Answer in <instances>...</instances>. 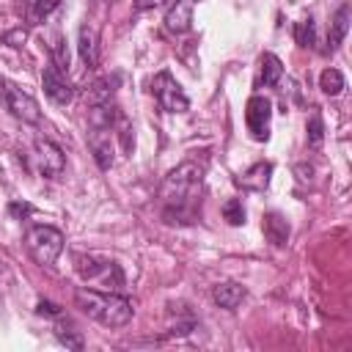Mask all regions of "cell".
<instances>
[{"mask_svg":"<svg viewBox=\"0 0 352 352\" xmlns=\"http://www.w3.org/2000/svg\"><path fill=\"white\" fill-rule=\"evenodd\" d=\"M201 187H204V168L195 162H182L173 168L162 187H160V201H162V217L168 223H192L201 201Z\"/></svg>","mask_w":352,"mask_h":352,"instance_id":"6da1fadb","label":"cell"},{"mask_svg":"<svg viewBox=\"0 0 352 352\" xmlns=\"http://www.w3.org/2000/svg\"><path fill=\"white\" fill-rule=\"evenodd\" d=\"M74 305L94 322L104 324V327H124L132 322V300H126L124 294L116 292H99V289H88L80 286L74 289Z\"/></svg>","mask_w":352,"mask_h":352,"instance_id":"7a4b0ae2","label":"cell"},{"mask_svg":"<svg viewBox=\"0 0 352 352\" xmlns=\"http://www.w3.org/2000/svg\"><path fill=\"white\" fill-rule=\"evenodd\" d=\"M25 248L30 253V258L41 267H52L55 258L60 256L63 250V234L55 228V226H47V223H38V226H30L28 234H25Z\"/></svg>","mask_w":352,"mask_h":352,"instance_id":"3957f363","label":"cell"},{"mask_svg":"<svg viewBox=\"0 0 352 352\" xmlns=\"http://www.w3.org/2000/svg\"><path fill=\"white\" fill-rule=\"evenodd\" d=\"M77 272L85 278V280H94V283H102L107 289H121L124 286V272L116 261L110 258H102V256H94V253H80L77 258Z\"/></svg>","mask_w":352,"mask_h":352,"instance_id":"277c9868","label":"cell"},{"mask_svg":"<svg viewBox=\"0 0 352 352\" xmlns=\"http://www.w3.org/2000/svg\"><path fill=\"white\" fill-rule=\"evenodd\" d=\"M151 94H154V99L160 102V107L168 110V113H184V110L190 107V99H187L184 88L173 80L170 72H160V74L151 80Z\"/></svg>","mask_w":352,"mask_h":352,"instance_id":"5b68a950","label":"cell"},{"mask_svg":"<svg viewBox=\"0 0 352 352\" xmlns=\"http://www.w3.org/2000/svg\"><path fill=\"white\" fill-rule=\"evenodd\" d=\"M270 118H272V104L267 96H250L245 104V124L253 140H267L270 138Z\"/></svg>","mask_w":352,"mask_h":352,"instance_id":"8992f818","label":"cell"},{"mask_svg":"<svg viewBox=\"0 0 352 352\" xmlns=\"http://www.w3.org/2000/svg\"><path fill=\"white\" fill-rule=\"evenodd\" d=\"M41 85H44V94L55 102V104H69L74 99V88L66 77V69H60L55 60L44 66L41 72Z\"/></svg>","mask_w":352,"mask_h":352,"instance_id":"52a82bcc","label":"cell"},{"mask_svg":"<svg viewBox=\"0 0 352 352\" xmlns=\"http://www.w3.org/2000/svg\"><path fill=\"white\" fill-rule=\"evenodd\" d=\"M6 107H8L16 118H22L25 124H36V121L41 118L38 102H36L30 94H25L22 88H16L14 82H8V80H6Z\"/></svg>","mask_w":352,"mask_h":352,"instance_id":"ba28073f","label":"cell"},{"mask_svg":"<svg viewBox=\"0 0 352 352\" xmlns=\"http://www.w3.org/2000/svg\"><path fill=\"white\" fill-rule=\"evenodd\" d=\"M36 165H38V173L41 176L58 179L63 173V168H66V157H63L60 146H55L47 138H38L36 140Z\"/></svg>","mask_w":352,"mask_h":352,"instance_id":"9c48e42d","label":"cell"},{"mask_svg":"<svg viewBox=\"0 0 352 352\" xmlns=\"http://www.w3.org/2000/svg\"><path fill=\"white\" fill-rule=\"evenodd\" d=\"M88 148L102 170L113 168V129H99L88 126Z\"/></svg>","mask_w":352,"mask_h":352,"instance_id":"30bf717a","label":"cell"},{"mask_svg":"<svg viewBox=\"0 0 352 352\" xmlns=\"http://www.w3.org/2000/svg\"><path fill=\"white\" fill-rule=\"evenodd\" d=\"M192 11H195V0H176L165 14V30L187 33L192 28Z\"/></svg>","mask_w":352,"mask_h":352,"instance_id":"8fae6325","label":"cell"},{"mask_svg":"<svg viewBox=\"0 0 352 352\" xmlns=\"http://www.w3.org/2000/svg\"><path fill=\"white\" fill-rule=\"evenodd\" d=\"M270 176H272V165H270V162H256L250 170H245V173L236 179V184H239V187H245V190L261 192V190H267Z\"/></svg>","mask_w":352,"mask_h":352,"instance_id":"7c38bea8","label":"cell"},{"mask_svg":"<svg viewBox=\"0 0 352 352\" xmlns=\"http://www.w3.org/2000/svg\"><path fill=\"white\" fill-rule=\"evenodd\" d=\"M264 236L275 248H283L286 239H289V220L280 212H267L264 214Z\"/></svg>","mask_w":352,"mask_h":352,"instance_id":"4fadbf2b","label":"cell"},{"mask_svg":"<svg viewBox=\"0 0 352 352\" xmlns=\"http://www.w3.org/2000/svg\"><path fill=\"white\" fill-rule=\"evenodd\" d=\"M245 294H248V292H245L239 283H231V280H228V283H217V286L212 289V300H214L220 308H226V311H234V308L245 300Z\"/></svg>","mask_w":352,"mask_h":352,"instance_id":"5bb4252c","label":"cell"},{"mask_svg":"<svg viewBox=\"0 0 352 352\" xmlns=\"http://www.w3.org/2000/svg\"><path fill=\"white\" fill-rule=\"evenodd\" d=\"M77 50H80V58H82L85 66H96V60H99V44H96V30L91 25H82L80 28Z\"/></svg>","mask_w":352,"mask_h":352,"instance_id":"9a60e30c","label":"cell"},{"mask_svg":"<svg viewBox=\"0 0 352 352\" xmlns=\"http://www.w3.org/2000/svg\"><path fill=\"white\" fill-rule=\"evenodd\" d=\"M346 30H349V3H344V6L336 11L333 22H330V36H327L330 50H338V47H341V41L346 38Z\"/></svg>","mask_w":352,"mask_h":352,"instance_id":"2e32d148","label":"cell"},{"mask_svg":"<svg viewBox=\"0 0 352 352\" xmlns=\"http://www.w3.org/2000/svg\"><path fill=\"white\" fill-rule=\"evenodd\" d=\"M283 77V63H280V58L278 55H272V52H264L261 55V85H275L278 80Z\"/></svg>","mask_w":352,"mask_h":352,"instance_id":"e0dca14e","label":"cell"},{"mask_svg":"<svg viewBox=\"0 0 352 352\" xmlns=\"http://www.w3.org/2000/svg\"><path fill=\"white\" fill-rule=\"evenodd\" d=\"M344 74L338 72V69H324L322 74H319V88L327 94V96H338L341 91H344Z\"/></svg>","mask_w":352,"mask_h":352,"instance_id":"ac0fdd59","label":"cell"},{"mask_svg":"<svg viewBox=\"0 0 352 352\" xmlns=\"http://www.w3.org/2000/svg\"><path fill=\"white\" fill-rule=\"evenodd\" d=\"M58 6H60V0H28V19L36 25V22L47 19Z\"/></svg>","mask_w":352,"mask_h":352,"instance_id":"d6986e66","label":"cell"},{"mask_svg":"<svg viewBox=\"0 0 352 352\" xmlns=\"http://www.w3.org/2000/svg\"><path fill=\"white\" fill-rule=\"evenodd\" d=\"M294 38H297L300 47H314L316 44V25H314L311 16L294 25Z\"/></svg>","mask_w":352,"mask_h":352,"instance_id":"ffe728a7","label":"cell"},{"mask_svg":"<svg viewBox=\"0 0 352 352\" xmlns=\"http://www.w3.org/2000/svg\"><path fill=\"white\" fill-rule=\"evenodd\" d=\"M223 217H226L231 226H242V223H245V206H242V201H239V198H228V201L223 204Z\"/></svg>","mask_w":352,"mask_h":352,"instance_id":"44dd1931","label":"cell"},{"mask_svg":"<svg viewBox=\"0 0 352 352\" xmlns=\"http://www.w3.org/2000/svg\"><path fill=\"white\" fill-rule=\"evenodd\" d=\"M308 143L311 146H319L322 143V138H324V124H322V116L319 113H311V118H308Z\"/></svg>","mask_w":352,"mask_h":352,"instance_id":"7402d4cb","label":"cell"},{"mask_svg":"<svg viewBox=\"0 0 352 352\" xmlns=\"http://www.w3.org/2000/svg\"><path fill=\"white\" fill-rule=\"evenodd\" d=\"M55 336H58V341L66 344L69 349H82V336H80L77 330H72V327L66 330L63 324H58V327H55Z\"/></svg>","mask_w":352,"mask_h":352,"instance_id":"603a6c76","label":"cell"},{"mask_svg":"<svg viewBox=\"0 0 352 352\" xmlns=\"http://www.w3.org/2000/svg\"><path fill=\"white\" fill-rule=\"evenodd\" d=\"M36 311H38L41 316H60V308H58L55 302H50V300H41Z\"/></svg>","mask_w":352,"mask_h":352,"instance_id":"cb8c5ba5","label":"cell"},{"mask_svg":"<svg viewBox=\"0 0 352 352\" xmlns=\"http://www.w3.org/2000/svg\"><path fill=\"white\" fill-rule=\"evenodd\" d=\"M8 212H11V214H16V217H19V214L25 217V214H30V212H33V206H30V204H19V201H14V204L8 206Z\"/></svg>","mask_w":352,"mask_h":352,"instance_id":"d4e9b609","label":"cell"},{"mask_svg":"<svg viewBox=\"0 0 352 352\" xmlns=\"http://www.w3.org/2000/svg\"><path fill=\"white\" fill-rule=\"evenodd\" d=\"M162 0H135V8L138 11H146V8H154V6H160Z\"/></svg>","mask_w":352,"mask_h":352,"instance_id":"484cf974","label":"cell"},{"mask_svg":"<svg viewBox=\"0 0 352 352\" xmlns=\"http://www.w3.org/2000/svg\"><path fill=\"white\" fill-rule=\"evenodd\" d=\"M6 38L11 41V47H19V41H25V30H16V33H8Z\"/></svg>","mask_w":352,"mask_h":352,"instance_id":"4316f807","label":"cell"},{"mask_svg":"<svg viewBox=\"0 0 352 352\" xmlns=\"http://www.w3.org/2000/svg\"><path fill=\"white\" fill-rule=\"evenodd\" d=\"M0 104H6V80H0Z\"/></svg>","mask_w":352,"mask_h":352,"instance_id":"83f0119b","label":"cell"}]
</instances>
